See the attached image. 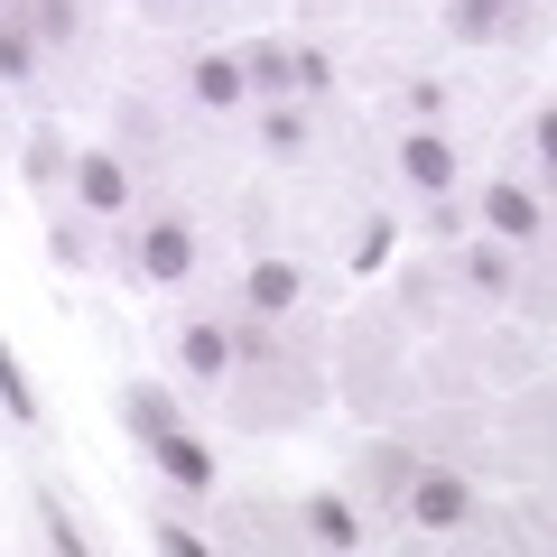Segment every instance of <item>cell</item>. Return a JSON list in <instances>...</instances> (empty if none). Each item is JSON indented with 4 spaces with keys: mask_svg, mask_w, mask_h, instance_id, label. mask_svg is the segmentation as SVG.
<instances>
[{
    "mask_svg": "<svg viewBox=\"0 0 557 557\" xmlns=\"http://www.w3.org/2000/svg\"><path fill=\"white\" fill-rule=\"evenodd\" d=\"M399 168H409V177L428 186V196H446V186H456V149H446L437 131H418V139H399Z\"/></svg>",
    "mask_w": 557,
    "mask_h": 557,
    "instance_id": "cell-6",
    "label": "cell"
},
{
    "mask_svg": "<svg viewBox=\"0 0 557 557\" xmlns=\"http://www.w3.org/2000/svg\"><path fill=\"white\" fill-rule=\"evenodd\" d=\"M260 149H270V159H298V149H307V121L298 112H260Z\"/></svg>",
    "mask_w": 557,
    "mask_h": 557,
    "instance_id": "cell-14",
    "label": "cell"
},
{
    "mask_svg": "<svg viewBox=\"0 0 557 557\" xmlns=\"http://www.w3.org/2000/svg\"><path fill=\"white\" fill-rule=\"evenodd\" d=\"M121 409H131V428H139V437H159V428H177V399H168V391H131Z\"/></svg>",
    "mask_w": 557,
    "mask_h": 557,
    "instance_id": "cell-13",
    "label": "cell"
},
{
    "mask_svg": "<svg viewBox=\"0 0 557 557\" xmlns=\"http://www.w3.org/2000/svg\"><path fill=\"white\" fill-rule=\"evenodd\" d=\"M493 20H502V0H456V10H446L456 38H493Z\"/></svg>",
    "mask_w": 557,
    "mask_h": 557,
    "instance_id": "cell-15",
    "label": "cell"
},
{
    "mask_svg": "<svg viewBox=\"0 0 557 557\" xmlns=\"http://www.w3.org/2000/svg\"><path fill=\"white\" fill-rule=\"evenodd\" d=\"M483 223H493L502 242H530V233H539V196H530V186H511V177H502L493 196H483Z\"/></svg>",
    "mask_w": 557,
    "mask_h": 557,
    "instance_id": "cell-5",
    "label": "cell"
},
{
    "mask_svg": "<svg viewBox=\"0 0 557 557\" xmlns=\"http://www.w3.org/2000/svg\"><path fill=\"white\" fill-rule=\"evenodd\" d=\"M139 270L149 278H186L196 270V233H186V223H149V233H139Z\"/></svg>",
    "mask_w": 557,
    "mask_h": 557,
    "instance_id": "cell-4",
    "label": "cell"
},
{
    "mask_svg": "<svg viewBox=\"0 0 557 557\" xmlns=\"http://www.w3.org/2000/svg\"><path fill=\"white\" fill-rule=\"evenodd\" d=\"M38 38H75V0H38Z\"/></svg>",
    "mask_w": 557,
    "mask_h": 557,
    "instance_id": "cell-19",
    "label": "cell"
},
{
    "mask_svg": "<svg viewBox=\"0 0 557 557\" xmlns=\"http://www.w3.org/2000/svg\"><path fill=\"white\" fill-rule=\"evenodd\" d=\"M75 186H84V205H94V214H121V205H131V177H121L112 159H94V149L75 159Z\"/></svg>",
    "mask_w": 557,
    "mask_h": 557,
    "instance_id": "cell-8",
    "label": "cell"
},
{
    "mask_svg": "<svg viewBox=\"0 0 557 557\" xmlns=\"http://www.w3.org/2000/svg\"><path fill=\"white\" fill-rule=\"evenodd\" d=\"M381 260H391V223H381V214H372V233H362V242H354V270H362V278H372V270H381Z\"/></svg>",
    "mask_w": 557,
    "mask_h": 557,
    "instance_id": "cell-17",
    "label": "cell"
},
{
    "mask_svg": "<svg viewBox=\"0 0 557 557\" xmlns=\"http://www.w3.org/2000/svg\"><path fill=\"white\" fill-rule=\"evenodd\" d=\"M38 520H47V548H65V557H84V530H75V520H65V511H57V502H38Z\"/></svg>",
    "mask_w": 557,
    "mask_h": 557,
    "instance_id": "cell-16",
    "label": "cell"
},
{
    "mask_svg": "<svg viewBox=\"0 0 557 557\" xmlns=\"http://www.w3.org/2000/svg\"><path fill=\"white\" fill-rule=\"evenodd\" d=\"M242 75H251V84H270V94H317V84L335 75V65H325L317 47H251V57H242Z\"/></svg>",
    "mask_w": 557,
    "mask_h": 557,
    "instance_id": "cell-1",
    "label": "cell"
},
{
    "mask_svg": "<svg viewBox=\"0 0 557 557\" xmlns=\"http://www.w3.org/2000/svg\"><path fill=\"white\" fill-rule=\"evenodd\" d=\"M502 10H511V0H502Z\"/></svg>",
    "mask_w": 557,
    "mask_h": 557,
    "instance_id": "cell-22",
    "label": "cell"
},
{
    "mask_svg": "<svg viewBox=\"0 0 557 557\" xmlns=\"http://www.w3.org/2000/svg\"><path fill=\"white\" fill-rule=\"evenodd\" d=\"M242 84H251V75H242V57H205L196 65V94L214 102V112H223V102H242Z\"/></svg>",
    "mask_w": 557,
    "mask_h": 557,
    "instance_id": "cell-12",
    "label": "cell"
},
{
    "mask_svg": "<svg viewBox=\"0 0 557 557\" xmlns=\"http://www.w3.org/2000/svg\"><path fill=\"white\" fill-rule=\"evenodd\" d=\"M242 288H251V307H260V317H288V307L307 298L288 260H251V278H242Z\"/></svg>",
    "mask_w": 557,
    "mask_h": 557,
    "instance_id": "cell-7",
    "label": "cell"
},
{
    "mask_svg": "<svg viewBox=\"0 0 557 557\" xmlns=\"http://www.w3.org/2000/svg\"><path fill=\"white\" fill-rule=\"evenodd\" d=\"M409 520L418 530H456L465 520V483L456 474H409Z\"/></svg>",
    "mask_w": 557,
    "mask_h": 557,
    "instance_id": "cell-3",
    "label": "cell"
},
{
    "mask_svg": "<svg viewBox=\"0 0 557 557\" xmlns=\"http://www.w3.org/2000/svg\"><path fill=\"white\" fill-rule=\"evenodd\" d=\"M307 530H317L325 548H362V520H354V502H344V493H317V502H307Z\"/></svg>",
    "mask_w": 557,
    "mask_h": 557,
    "instance_id": "cell-9",
    "label": "cell"
},
{
    "mask_svg": "<svg viewBox=\"0 0 557 557\" xmlns=\"http://www.w3.org/2000/svg\"><path fill=\"white\" fill-rule=\"evenodd\" d=\"M177 354H186V372H196V381H223V362H233V335H223V325H186Z\"/></svg>",
    "mask_w": 557,
    "mask_h": 557,
    "instance_id": "cell-10",
    "label": "cell"
},
{
    "mask_svg": "<svg viewBox=\"0 0 557 557\" xmlns=\"http://www.w3.org/2000/svg\"><path fill=\"white\" fill-rule=\"evenodd\" d=\"M28 75V38H20V28H0V84H20Z\"/></svg>",
    "mask_w": 557,
    "mask_h": 557,
    "instance_id": "cell-20",
    "label": "cell"
},
{
    "mask_svg": "<svg viewBox=\"0 0 557 557\" xmlns=\"http://www.w3.org/2000/svg\"><path fill=\"white\" fill-rule=\"evenodd\" d=\"M465 270H474V288H493V298H502V288H511V260H502V251H474V260H465Z\"/></svg>",
    "mask_w": 557,
    "mask_h": 557,
    "instance_id": "cell-18",
    "label": "cell"
},
{
    "mask_svg": "<svg viewBox=\"0 0 557 557\" xmlns=\"http://www.w3.org/2000/svg\"><path fill=\"white\" fill-rule=\"evenodd\" d=\"M149 465H159L168 483H186V493H205V483H214V456H205L186 428H159V437H149Z\"/></svg>",
    "mask_w": 557,
    "mask_h": 557,
    "instance_id": "cell-2",
    "label": "cell"
},
{
    "mask_svg": "<svg viewBox=\"0 0 557 557\" xmlns=\"http://www.w3.org/2000/svg\"><path fill=\"white\" fill-rule=\"evenodd\" d=\"M149 539H159L168 557H205V539H196V530H177V520H159V530H149Z\"/></svg>",
    "mask_w": 557,
    "mask_h": 557,
    "instance_id": "cell-21",
    "label": "cell"
},
{
    "mask_svg": "<svg viewBox=\"0 0 557 557\" xmlns=\"http://www.w3.org/2000/svg\"><path fill=\"white\" fill-rule=\"evenodd\" d=\"M0 409L20 418V428H38V391H28V372H20V354L0 344Z\"/></svg>",
    "mask_w": 557,
    "mask_h": 557,
    "instance_id": "cell-11",
    "label": "cell"
}]
</instances>
